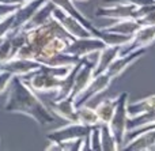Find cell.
<instances>
[{
  "mask_svg": "<svg viewBox=\"0 0 155 151\" xmlns=\"http://www.w3.org/2000/svg\"><path fill=\"white\" fill-rule=\"evenodd\" d=\"M4 110L8 113H19L29 116L40 125H46L54 121L51 109L35 95L21 76L14 75L8 84V97L4 103Z\"/></svg>",
  "mask_w": 155,
  "mask_h": 151,
  "instance_id": "1",
  "label": "cell"
},
{
  "mask_svg": "<svg viewBox=\"0 0 155 151\" xmlns=\"http://www.w3.org/2000/svg\"><path fill=\"white\" fill-rule=\"evenodd\" d=\"M155 8L154 5H142L137 7L135 4L129 3H112V4H105L97 8L95 16L97 18H105V19H140L147 12L153 11Z\"/></svg>",
  "mask_w": 155,
  "mask_h": 151,
  "instance_id": "2",
  "label": "cell"
},
{
  "mask_svg": "<svg viewBox=\"0 0 155 151\" xmlns=\"http://www.w3.org/2000/svg\"><path fill=\"white\" fill-rule=\"evenodd\" d=\"M128 97L129 94L127 91L120 93L117 95V103H116V109L113 113L110 121L107 123L110 132L113 133L116 142H117L118 150L124 149L125 144V135H127V123H128V110H127V105H128Z\"/></svg>",
  "mask_w": 155,
  "mask_h": 151,
  "instance_id": "3",
  "label": "cell"
},
{
  "mask_svg": "<svg viewBox=\"0 0 155 151\" xmlns=\"http://www.w3.org/2000/svg\"><path fill=\"white\" fill-rule=\"evenodd\" d=\"M154 41H155V25H142L131 37V40L120 46L118 56L127 54L139 48H147V46L153 45Z\"/></svg>",
  "mask_w": 155,
  "mask_h": 151,
  "instance_id": "4",
  "label": "cell"
},
{
  "mask_svg": "<svg viewBox=\"0 0 155 151\" xmlns=\"http://www.w3.org/2000/svg\"><path fill=\"white\" fill-rule=\"evenodd\" d=\"M105 46H106V44L104 41L91 35V37L86 38H74L72 41H70V44L65 46L63 52L78 57H86L90 56L91 53H98Z\"/></svg>",
  "mask_w": 155,
  "mask_h": 151,
  "instance_id": "5",
  "label": "cell"
},
{
  "mask_svg": "<svg viewBox=\"0 0 155 151\" xmlns=\"http://www.w3.org/2000/svg\"><path fill=\"white\" fill-rule=\"evenodd\" d=\"M91 128L93 127L80 124V123H70L65 127H61L59 130H54L51 133H48L46 139L51 143L60 144L68 140H74V139H78V138H84V136H87L90 133Z\"/></svg>",
  "mask_w": 155,
  "mask_h": 151,
  "instance_id": "6",
  "label": "cell"
},
{
  "mask_svg": "<svg viewBox=\"0 0 155 151\" xmlns=\"http://www.w3.org/2000/svg\"><path fill=\"white\" fill-rule=\"evenodd\" d=\"M112 82H113V78L106 72V71L98 74V75H94L93 80L90 82V84L87 86V89H86L84 91H82L75 100H74L75 106L83 105V103H86L93 97L98 95L99 93H102L106 89H109V86L112 84Z\"/></svg>",
  "mask_w": 155,
  "mask_h": 151,
  "instance_id": "7",
  "label": "cell"
},
{
  "mask_svg": "<svg viewBox=\"0 0 155 151\" xmlns=\"http://www.w3.org/2000/svg\"><path fill=\"white\" fill-rule=\"evenodd\" d=\"M52 16L72 35L74 38H86V37H91V31L87 29L86 26H83L78 19H75L74 16L65 14L63 10L54 7L53 12H52Z\"/></svg>",
  "mask_w": 155,
  "mask_h": 151,
  "instance_id": "8",
  "label": "cell"
},
{
  "mask_svg": "<svg viewBox=\"0 0 155 151\" xmlns=\"http://www.w3.org/2000/svg\"><path fill=\"white\" fill-rule=\"evenodd\" d=\"M93 78H94V64L88 60V56H86L84 60H83V63H82V65H80V68L78 70V72L75 75L72 90H71L68 97L75 100L80 93L84 91V90L87 89V86L90 84V82L93 80Z\"/></svg>",
  "mask_w": 155,
  "mask_h": 151,
  "instance_id": "9",
  "label": "cell"
},
{
  "mask_svg": "<svg viewBox=\"0 0 155 151\" xmlns=\"http://www.w3.org/2000/svg\"><path fill=\"white\" fill-rule=\"evenodd\" d=\"M41 67V63L37 60H29V59H14L8 60V61L0 64V71H8L10 74L16 76H26L29 74L37 71Z\"/></svg>",
  "mask_w": 155,
  "mask_h": 151,
  "instance_id": "10",
  "label": "cell"
},
{
  "mask_svg": "<svg viewBox=\"0 0 155 151\" xmlns=\"http://www.w3.org/2000/svg\"><path fill=\"white\" fill-rule=\"evenodd\" d=\"M144 53H146V48H139V49H135V51L129 52L127 54H123V56H117L112 61V64L106 68V72L114 80L117 76H120L129 65L134 64L136 60H139Z\"/></svg>",
  "mask_w": 155,
  "mask_h": 151,
  "instance_id": "11",
  "label": "cell"
},
{
  "mask_svg": "<svg viewBox=\"0 0 155 151\" xmlns=\"http://www.w3.org/2000/svg\"><path fill=\"white\" fill-rule=\"evenodd\" d=\"M46 0H29L19 5V8L14 12V23L11 30H19L29 22V19L34 15V12L45 3Z\"/></svg>",
  "mask_w": 155,
  "mask_h": 151,
  "instance_id": "12",
  "label": "cell"
},
{
  "mask_svg": "<svg viewBox=\"0 0 155 151\" xmlns=\"http://www.w3.org/2000/svg\"><path fill=\"white\" fill-rule=\"evenodd\" d=\"M49 109L53 113H56L59 117L67 120L70 123H79L76 114V106L74 103V100L71 97H65L59 101H51Z\"/></svg>",
  "mask_w": 155,
  "mask_h": 151,
  "instance_id": "13",
  "label": "cell"
},
{
  "mask_svg": "<svg viewBox=\"0 0 155 151\" xmlns=\"http://www.w3.org/2000/svg\"><path fill=\"white\" fill-rule=\"evenodd\" d=\"M154 144H155V128H150V130H146L136 133L132 139H129L124 144L123 150L146 151V150H151V147Z\"/></svg>",
  "mask_w": 155,
  "mask_h": 151,
  "instance_id": "14",
  "label": "cell"
},
{
  "mask_svg": "<svg viewBox=\"0 0 155 151\" xmlns=\"http://www.w3.org/2000/svg\"><path fill=\"white\" fill-rule=\"evenodd\" d=\"M120 46L121 45H106L98 52L99 56L97 63L94 64V75H98V74L106 71V68L112 64L113 60L118 56Z\"/></svg>",
  "mask_w": 155,
  "mask_h": 151,
  "instance_id": "15",
  "label": "cell"
},
{
  "mask_svg": "<svg viewBox=\"0 0 155 151\" xmlns=\"http://www.w3.org/2000/svg\"><path fill=\"white\" fill-rule=\"evenodd\" d=\"M54 7H56V5H54L51 0H46V2L35 11L34 15L29 19V22H27L22 29L30 30V29H34V27H38V26H41V25L46 23V22L52 18V12H53Z\"/></svg>",
  "mask_w": 155,
  "mask_h": 151,
  "instance_id": "16",
  "label": "cell"
},
{
  "mask_svg": "<svg viewBox=\"0 0 155 151\" xmlns=\"http://www.w3.org/2000/svg\"><path fill=\"white\" fill-rule=\"evenodd\" d=\"M142 25L139 23L137 19H131V18H125V19H117L113 25L106 27H102V30L105 31H110V33H117V34H124V35H134Z\"/></svg>",
  "mask_w": 155,
  "mask_h": 151,
  "instance_id": "17",
  "label": "cell"
},
{
  "mask_svg": "<svg viewBox=\"0 0 155 151\" xmlns=\"http://www.w3.org/2000/svg\"><path fill=\"white\" fill-rule=\"evenodd\" d=\"M51 2L53 3L57 8H60V10L64 11L65 14H68V15H71V16H74L75 19H78V21H79L83 26L87 27L88 30L94 26V25L91 23V21H88V19L75 7V4H74L72 0H51Z\"/></svg>",
  "mask_w": 155,
  "mask_h": 151,
  "instance_id": "18",
  "label": "cell"
},
{
  "mask_svg": "<svg viewBox=\"0 0 155 151\" xmlns=\"http://www.w3.org/2000/svg\"><path fill=\"white\" fill-rule=\"evenodd\" d=\"M90 31L94 37L102 40L106 45H123V44L128 42V41L131 40V35H124V34H117V33L105 31V30H102V29H97L95 26L91 27Z\"/></svg>",
  "mask_w": 155,
  "mask_h": 151,
  "instance_id": "19",
  "label": "cell"
},
{
  "mask_svg": "<svg viewBox=\"0 0 155 151\" xmlns=\"http://www.w3.org/2000/svg\"><path fill=\"white\" fill-rule=\"evenodd\" d=\"M144 127H155V109L140 113L137 116L128 117L127 130H139Z\"/></svg>",
  "mask_w": 155,
  "mask_h": 151,
  "instance_id": "20",
  "label": "cell"
},
{
  "mask_svg": "<svg viewBox=\"0 0 155 151\" xmlns=\"http://www.w3.org/2000/svg\"><path fill=\"white\" fill-rule=\"evenodd\" d=\"M76 114H78V121L80 124L88 125V127H94V125H99L98 116H97L95 109L87 106L86 103L80 106H76Z\"/></svg>",
  "mask_w": 155,
  "mask_h": 151,
  "instance_id": "21",
  "label": "cell"
},
{
  "mask_svg": "<svg viewBox=\"0 0 155 151\" xmlns=\"http://www.w3.org/2000/svg\"><path fill=\"white\" fill-rule=\"evenodd\" d=\"M155 109V94L154 95H150L147 98H143V100L137 101V102H134V103H129L127 105V110H128V116L132 117V116H137L140 113H144V112H148V110H153Z\"/></svg>",
  "mask_w": 155,
  "mask_h": 151,
  "instance_id": "22",
  "label": "cell"
},
{
  "mask_svg": "<svg viewBox=\"0 0 155 151\" xmlns=\"http://www.w3.org/2000/svg\"><path fill=\"white\" fill-rule=\"evenodd\" d=\"M116 103H117V98H114V100L107 98V100L102 101V102L95 108L97 116H98V120L101 124H107V123L110 121L113 113H114Z\"/></svg>",
  "mask_w": 155,
  "mask_h": 151,
  "instance_id": "23",
  "label": "cell"
},
{
  "mask_svg": "<svg viewBox=\"0 0 155 151\" xmlns=\"http://www.w3.org/2000/svg\"><path fill=\"white\" fill-rule=\"evenodd\" d=\"M101 131V151H117L118 146L107 124H99Z\"/></svg>",
  "mask_w": 155,
  "mask_h": 151,
  "instance_id": "24",
  "label": "cell"
},
{
  "mask_svg": "<svg viewBox=\"0 0 155 151\" xmlns=\"http://www.w3.org/2000/svg\"><path fill=\"white\" fill-rule=\"evenodd\" d=\"M11 59V41L10 35H5L0 41V64L8 61Z\"/></svg>",
  "mask_w": 155,
  "mask_h": 151,
  "instance_id": "25",
  "label": "cell"
},
{
  "mask_svg": "<svg viewBox=\"0 0 155 151\" xmlns=\"http://www.w3.org/2000/svg\"><path fill=\"white\" fill-rule=\"evenodd\" d=\"M88 140H90V150L101 151V131L99 125H94L88 133Z\"/></svg>",
  "mask_w": 155,
  "mask_h": 151,
  "instance_id": "26",
  "label": "cell"
},
{
  "mask_svg": "<svg viewBox=\"0 0 155 151\" xmlns=\"http://www.w3.org/2000/svg\"><path fill=\"white\" fill-rule=\"evenodd\" d=\"M12 23H14V12L4 16V18H0V38L5 37L7 33L11 31Z\"/></svg>",
  "mask_w": 155,
  "mask_h": 151,
  "instance_id": "27",
  "label": "cell"
},
{
  "mask_svg": "<svg viewBox=\"0 0 155 151\" xmlns=\"http://www.w3.org/2000/svg\"><path fill=\"white\" fill-rule=\"evenodd\" d=\"M12 76L14 75L8 71H0V94H3L8 89V84H10Z\"/></svg>",
  "mask_w": 155,
  "mask_h": 151,
  "instance_id": "28",
  "label": "cell"
},
{
  "mask_svg": "<svg viewBox=\"0 0 155 151\" xmlns=\"http://www.w3.org/2000/svg\"><path fill=\"white\" fill-rule=\"evenodd\" d=\"M18 8H19V4H7V3H0V18H4V16L15 12Z\"/></svg>",
  "mask_w": 155,
  "mask_h": 151,
  "instance_id": "29",
  "label": "cell"
},
{
  "mask_svg": "<svg viewBox=\"0 0 155 151\" xmlns=\"http://www.w3.org/2000/svg\"><path fill=\"white\" fill-rule=\"evenodd\" d=\"M140 25H155V8L150 12H147L144 16L137 19Z\"/></svg>",
  "mask_w": 155,
  "mask_h": 151,
  "instance_id": "30",
  "label": "cell"
},
{
  "mask_svg": "<svg viewBox=\"0 0 155 151\" xmlns=\"http://www.w3.org/2000/svg\"><path fill=\"white\" fill-rule=\"evenodd\" d=\"M72 2H88V0H72Z\"/></svg>",
  "mask_w": 155,
  "mask_h": 151,
  "instance_id": "31",
  "label": "cell"
},
{
  "mask_svg": "<svg viewBox=\"0 0 155 151\" xmlns=\"http://www.w3.org/2000/svg\"><path fill=\"white\" fill-rule=\"evenodd\" d=\"M154 149H155V144H154V146H153V147H151V150H154Z\"/></svg>",
  "mask_w": 155,
  "mask_h": 151,
  "instance_id": "32",
  "label": "cell"
},
{
  "mask_svg": "<svg viewBox=\"0 0 155 151\" xmlns=\"http://www.w3.org/2000/svg\"><path fill=\"white\" fill-rule=\"evenodd\" d=\"M0 41H2V38H0Z\"/></svg>",
  "mask_w": 155,
  "mask_h": 151,
  "instance_id": "33",
  "label": "cell"
}]
</instances>
